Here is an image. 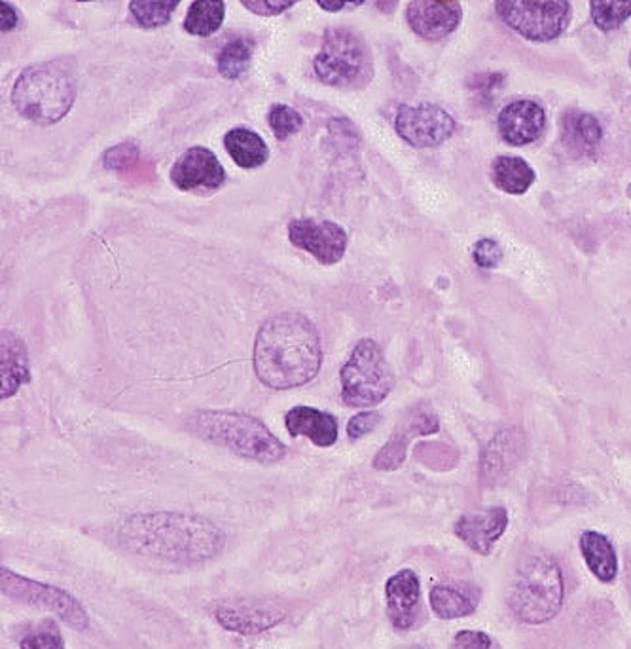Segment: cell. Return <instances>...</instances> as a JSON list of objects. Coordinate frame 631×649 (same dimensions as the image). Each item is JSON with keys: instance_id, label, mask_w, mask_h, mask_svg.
<instances>
[{"instance_id": "obj_24", "label": "cell", "mask_w": 631, "mask_h": 649, "mask_svg": "<svg viewBox=\"0 0 631 649\" xmlns=\"http://www.w3.org/2000/svg\"><path fill=\"white\" fill-rule=\"evenodd\" d=\"M224 147L243 169L260 168L269 158L268 145L253 129H230L224 137Z\"/></svg>"}, {"instance_id": "obj_2", "label": "cell", "mask_w": 631, "mask_h": 649, "mask_svg": "<svg viewBox=\"0 0 631 649\" xmlns=\"http://www.w3.org/2000/svg\"><path fill=\"white\" fill-rule=\"evenodd\" d=\"M120 540L139 554L172 562H201L223 551L217 524L179 513L137 514L121 527Z\"/></svg>"}, {"instance_id": "obj_26", "label": "cell", "mask_w": 631, "mask_h": 649, "mask_svg": "<svg viewBox=\"0 0 631 649\" xmlns=\"http://www.w3.org/2000/svg\"><path fill=\"white\" fill-rule=\"evenodd\" d=\"M224 13H226L224 2L196 0L186 13L185 31L194 37H210L223 27Z\"/></svg>"}, {"instance_id": "obj_20", "label": "cell", "mask_w": 631, "mask_h": 649, "mask_svg": "<svg viewBox=\"0 0 631 649\" xmlns=\"http://www.w3.org/2000/svg\"><path fill=\"white\" fill-rule=\"evenodd\" d=\"M603 129L598 118L582 110H568L561 118V142L574 158H586L600 148Z\"/></svg>"}, {"instance_id": "obj_30", "label": "cell", "mask_w": 631, "mask_h": 649, "mask_svg": "<svg viewBox=\"0 0 631 649\" xmlns=\"http://www.w3.org/2000/svg\"><path fill=\"white\" fill-rule=\"evenodd\" d=\"M592 20L601 31L619 29L625 20L631 18V2H607V0H593L590 2Z\"/></svg>"}, {"instance_id": "obj_36", "label": "cell", "mask_w": 631, "mask_h": 649, "mask_svg": "<svg viewBox=\"0 0 631 649\" xmlns=\"http://www.w3.org/2000/svg\"><path fill=\"white\" fill-rule=\"evenodd\" d=\"M452 649H497V643L480 630H461L453 638Z\"/></svg>"}, {"instance_id": "obj_40", "label": "cell", "mask_w": 631, "mask_h": 649, "mask_svg": "<svg viewBox=\"0 0 631 649\" xmlns=\"http://www.w3.org/2000/svg\"><path fill=\"white\" fill-rule=\"evenodd\" d=\"M630 65H631V53H630Z\"/></svg>"}, {"instance_id": "obj_38", "label": "cell", "mask_w": 631, "mask_h": 649, "mask_svg": "<svg viewBox=\"0 0 631 649\" xmlns=\"http://www.w3.org/2000/svg\"><path fill=\"white\" fill-rule=\"evenodd\" d=\"M0 10H2L0 12V18H2V21H0V31H12L13 27L18 26V20H20L16 8L12 4H8V2H2Z\"/></svg>"}, {"instance_id": "obj_7", "label": "cell", "mask_w": 631, "mask_h": 649, "mask_svg": "<svg viewBox=\"0 0 631 649\" xmlns=\"http://www.w3.org/2000/svg\"><path fill=\"white\" fill-rule=\"evenodd\" d=\"M339 380L345 405L355 409L379 405L395 387V376L382 346L372 338H363L353 347Z\"/></svg>"}, {"instance_id": "obj_12", "label": "cell", "mask_w": 631, "mask_h": 649, "mask_svg": "<svg viewBox=\"0 0 631 649\" xmlns=\"http://www.w3.org/2000/svg\"><path fill=\"white\" fill-rule=\"evenodd\" d=\"M406 18L417 37L434 42L460 27L463 8L455 0H414L406 8Z\"/></svg>"}, {"instance_id": "obj_23", "label": "cell", "mask_w": 631, "mask_h": 649, "mask_svg": "<svg viewBox=\"0 0 631 649\" xmlns=\"http://www.w3.org/2000/svg\"><path fill=\"white\" fill-rule=\"evenodd\" d=\"M215 618L224 629L239 635H256L272 629L285 619V613L275 608H218Z\"/></svg>"}, {"instance_id": "obj_11", "label": "cell", "mask_w": 631, "mask_h": 649, "mask_svg": "<svg viewBox=\"0 0 631 649\" xmlns=\"http://www.w3.org/2000/svg\"><path fill=\"white\" fill-rule=\"evenodd\" d=\"M288 238L325 266L339 263L347 249V232L332 220H293L288 225Z\"/></svg>"}, {"instance_id": "obj_10", "label": "cell", "mask_w": 631, "mask_h": 649, "mask_svg": "<svg viewBox=\"0 0 631 649\" xmlns=\"http://www.w3.org/2000/svg\"><path fill=\"white\" fill-rule=\"evenodd\" d=\"M396 134L415 148H434L455 131V120L436 105H402L395 116Z\"/></svg>"}, {"instance_id": "obj_15", "label": "cell", "mask_w": 631, "mask_h": 649, "mask_svg": "<svg viewBox=\"0 0 631 649\" xmlns=\"http://www.w3.org/2000/svg\"><path fill=\"white\" fill-rule=\"evenodd\" d=\"M441 427L438 419L434 416L433 412L423 411V409H415L410 412L406 419L402 420L398 427H396L393 437L383 444L382 451L377 452L374 458V470L377 471H395L401 468L404 460H406V451H408L410 441L420 435H433Z\"/></svg>"}, {"instance_id": "obj_3", "label": "cell", "mask_w": 631, "mask_h": 649, "mask_svg": "<svg viewBox=\"0 0 631 649\" xmlns=\"http://www.w3.org/2000/svg\"><path fill=\"white\" fill-rule=\"evenodd\" d=\"M75 99L77 72L63 59L27 67L13 85V107L23 118L39 126L63 120Z\"/></svg>"}, {"instance_id": "obj_1", "label": "cell", "mask_w": 631, "mask_h": 649, "mask_svg": "<svg viewBox=\"0 0 631 649\" xmlns=\"http://www.w3.org/2000/svg\"><path fill=\"white\" fill-rule=\"evenodd\" d=\"M255 373L264 386L293 390L312 382L321 371L319 333L306 315H274L262 325L255 342Z\"/></svg>"}, {"instance_id": "obj_39", "label": "cell", "mask_w": 631, "mask_h": 649, "mask_svg": "<svg viewBox=\"0 0 631 649\" xmlns=\"http://www.w3.org/2000/svg\"><path fill=\"white\" fill-rule=\"evenodd\" d=\"M317 4H319L323 10H326V12H342L344 8H357L361 7L363 2H353V4H347V2H342V0H336V2H332V0H326V2L325 0H319Z\"/></svg>"}, {"instance_id": "obj_14", "label": "cell", "mask_w": 631, "mask_h": 649, "mask_svg": "<svg viewBox=\"0 0 631 649\" xmlns=\"http://www.w3.org/2000/svg\"><path fill=\"white\" fill-rule=\"evenodd\" d=\"M171 180L180 190H217L226 180V171L209 148L191 147L175 161L171 169Z\"/></svg>"}, {"instance_id": "obj_18", "label": "cell", "mask_w": 631, "mask_h": 649, "mask_svg": "<svg viewBox=\"0 0 631 649\" xmlns=\"http://www.w3.org/2000/svg\"><path fill=\"white\" fill-rule=\"evenodd\" d=\"M285 425L293 437H307L319 449H328L338 441V420L319 409L294 406L285 416Z\"/></svg>"}, {"instance_id": "obj_16", "label": "cell", "mask_w": 631, "mask_h": 649, "mask_svg": "<svg viewBox=\"0 0 631 649\" xmlns=\"http://www.w3.org/2000/svg\"><path fill=\"white\" fill-rule=\"evenodd\" d=\"M497 126L504 142L523 147L542 136L546 128V112L535 101H514L501 110Z\"/></svg>"}, {"instance_id": "obj_6", "label": "cell", "mask_w": 631, "mask_h": 649, "mask_svg": "<svg viewBox=\"0 0 631 649\" xmlns=\"http://www.w3.org/2000/svg\"><path fill=\"white\" fill-rule=\"evenodd\" d=\"M313 69L323 85L363 90L374 78V59L361 35L347 27H334L325 32Z\"/></svg>"}, {"instance_id": "obj_25", "label": "cell", "mask_w": 631, "mask_h": 649, "mask_svg": "<svg viewBox=\"0 0 631 649\" xmlns=\"http://www.w3.org/2000/svg\"><path fill=\"white\" fill-rule=\"evenodd\" d=\"M491 177L499 190L512 196L528 193L535 183V171L528 161L517 156H499L491 166Z\"/></svg>"}, {"instance_id": "obj_34", "label": "cell", "mask_w": 631, "mask_h": 649, "mask_svg": "<svg viewBox=\"0 0 631 649\" xmlns=\"http://www.w3.org/2000/svg\"><path fill=\"white\" fill-rule=\"evenodd\" d=\"M472 257H474V263L479 264L480 268L493 271L503 260V249H501V245L495 239L484 238L474 245Z\"/></svg>"}, {"instance_id": "obj_9", "label": "cell", "mask_w": 631, "mask_h": 649, "mask_svg": "<svg viewBox=\"0 0 631 649\" xmlns=\"http://www.w3.org/2000/svg\"><path fill=\"white\" fill-rule=\"evenodd\" d=\"M2 576V592L13 600L27 602V604L40 606L46 610L58 613L59 618L67 621L72 629L82 630L88 627L90 619L77 598L70 597L69 592L61 591L58 587L45 586L32 579L21 578L7 566L0 570Z\"/></svg>"}, {"instance_id": "obj_5", "label": "cell", "mask_w": 631, "mask_h": 649, "mask_svg": "<svg viewBox=\"0 0 631 649\" xmlns=\"http://www.w3.org/2000/svg\"><path fill=\"white\" fill-rule=\"evenodd\" d=\"M509 604L522 623L544 625L560 613L563 604L561 568L549 554H531L517 566Z\"/></svg>"}, {"instance_id": "obj_17", "label": "cell", "mask_w": 631, "mask_h": 649, "mask_svg": "<svg viewBox=\"0 0 631 649\" xmlns=\"http://www.w3.org/2000/svg\"><path fill=\"white\" fill-rule=\"evenodd\" d=\"M420 578L414 570L406 568L390 578L385 586V598L391 623L395 625L396 629L408 630L414 627L420 608Z\"/></svg>"}, {"instance_id": "obj_19", "label": "cell", "mask_w": 631, "mask_h": 649, "mask_svg": "<svg viewBox=\"0 0 631 649\" xmlns=\"http://www.w3.org/2000/svg\"><path fill=\"white\" fill-rule=\"evenodd\" d=\"M523 456V437L514 430H506L493 439L482 452V479L490 484L509 479L514 465Z\"/></svg>"}, {"instance_id": "obj_27", "label": "cell", "mask_w": 631, "mask_h": 649, "mask_svg": "<svg viewBox=\"0 0 631 649\" xmlns=\"http://www.w3.org/2000/svg\"><path fill=\"white\" fill-rule=\"evenodd\" d=\"M428 600H431V608L436 613V618L441 619L469 618L476 611V604L472 602L471 598L453 587H433Z\"/></svg>"}, {"instance_id": "obj_13", "label": "cell", "mask_w": 631, "mask_h": 649, "mask_svg": "<svg viewBox=\"0 0 631 649\" xmlns=\"http://www.w3.org/2000/svg\"><path fill=\"white\" fill-rule=\"evenodd\" d=\"M506 528H509V511L497 505V508L461 514L453 530H455V535L466 547H471L474 553L487 557L493 553Z\"/></svg>"}, {"instance_id": "obj_31", "label": "cell", "mask_w": 631, "mask_h": 649, "mask_svg": "<svg viewBox=\"0 0 631 649\" xmlns=\"http://www.w3.org/2000/svg\"><path fill=\"white\" fill-rule=\"evenodd\" d=\"M268 124L277 141H287L300 131L304 118L298 110L288 105H274L268 112Z\"/></svg>"}, {"instance_id": "obj_8", "label": "cell", "mask_w": 631, "mask_h": 649, "mask_svg": "<svg viewBox=\"0 0 631 649\" xmlns=\"http://www.w3.org/2000/svg\"><path fill=\"white\" fill-rule=\"evenodd\" d=\"M499 16L506 26L523 39L550 42L565 32L571 23V4L563 0L530 2V0H503L497 2Z\"/></svg>"}, {"instance_id": "obj_33", "label": "cell", "mask_w": 631, "mask_h": 649, "mask_svg": "<svg viewBox=\"0 0 631 649\" xmlns=\"http://www.w3.org/2000/svg\"><path fill=\"white\" fill-rule=\"evenodd\" d=\"M139 160V148L134 142H124L118 147H112L102 156V164L105 168L112 169V171H124L135 166V161Z\"/></svg>"}, {"instance_id": "obj_29", "label": "cell", "mask_w": 631, "mask_h": 649, "mask_svg": "<svg viewBox=\"0 0 631 649\" xmlns=\"http://www.w3.org/2000/svg\"><path fill=\"white\" fill-rule=\"evenodd\" d=\"M179 7V2H142V0H134L129 4V10H131V16L134 20L139 23L140 27H147V29H158V27H164L171 20L172 12L175 8Z\"/></svg>"}, {"instance_id": "obj_22", "label": "cell", "mask_w": 631, "mask_h": 649, "mask_svg": "<svg viewBox=\"0 0 631 649\" xmlns=\"http://www.w3.org/2000/svg\"><path fill=\"white\" fill-rule=\"evenodd\" d=\"M582 559L586 562L588 570L592 572L593 578L601 583H612L619 576V559L612 541L605 534L588 530L579 540Z\"/></svg>"}, {"instance_id": "obj_21", "label": "cell", "mask_w": 631, "mask_h": 649, "mask_svg": "<svg viewBox=\"0 0 631 649\" xmlns=\"http://www.w3.org/2000/svg\"><path fill=\"white\" fill-rule=\"evenodd\" d=\"M0 365H2V399L12 397L23 384L29 382V360L26 342L12 331H2L0 342Z\"/></svg>"}, {"instance_id": "obj_37", "label": "cell", "mask_w": 631, "mask_h": 649, "mask_svg": "<svg viewBox=\"0 0 631 649\" xmlns=\"http://www.w3.org/2000/svg\"><path fill=\"white\" fill-rule=\"evenodd\" d=\"M243 7L250 10V12L258 13V16H277L283 13L288 8L294 7L293 0H283V2H274V0H243Z\"/></svg>"}, {"instance_id": "obj_32", "label": "cell", "mask_w": 631, "mask_h": 649, "mask_svg": "<svg viewBox=\"0 0 631 649\" xmlns=\"http://www.w3.org/2000/svg\"><path fill=\"white\" fill-rule=\"evenodd\" d=\"M20 646L21 649H65L63 637L56 623H46L45 627L32 630L21 640Z\"/></svg>"}, {"instance_id": "obj_4", "label": "cell", "mask_w": 631, "mask_h": 649, "mask_svg": "<svg viewBox=\"0 0 631 649\" xmlns=\"http://www.w3.org/2000/svg\"><path fill=\"white\" fill-rule=\"evenodd\" d=\"M190 430L198 437L218 444L253 462L275 463L287 456V446L262 420L243 412L204 411L191 416Z\"/></svg>"}, {"instance_id": "obj_28", "label": "cell", "mask_w": 631, "mask_h": 649, "mask_svg": "<svg viewBox=\"0 0 631 649\" xmlns=\"http://www.w3.org/2000/svg\"><path fill=\"white\" fill-rule=\"evenodd\" d=\"M250 59H253V45L247 39L230 40L224 46L223 52L218 53V72L224 78L237 80L245 77L249 71Z\"/></svg>"}, {"instance_id": "obj_35", "label": "cell", "mask_w": 631, "mask_h": 649, "mask_svg": "<svg viewBox=\"0 0 631 649\" xmlns=\"http://www.w3.org/2000/svg\"><path fill=\"white\" fill-rule=\"evenodd\" d=\"M379 422H382V414L379 412H361V414L349 420V424H347V437L351 441H358V439L366 437L368 433L376 430Z\"/></svg>"}]
</instances>
